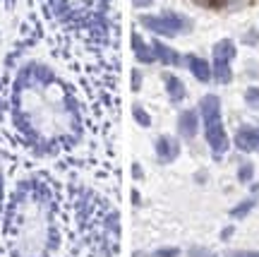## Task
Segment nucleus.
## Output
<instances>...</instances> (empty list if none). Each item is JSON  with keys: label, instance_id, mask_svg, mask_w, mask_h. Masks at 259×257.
Masks as SVG:
<instances>
[{"label": "nucleus", "instance_id": "obj_12", "mask_svg": "<svg viewBox=\"0 0 259 257\" xmlns=\"http://www.w3.org/2000/svg\"><path fill=\"white\" fill-rule=\"evenodd\" d=\"M254 204H257L254 200H245V202H240L238 207H235V209H231V216H235V219H242V216H247Z\"/></svg>", "mask_w": 259, "mask_h": 257}, {"label": "nucleus", "instance_id": "obj_17", "mask_svg": "<svg viewBox=\"0 0 259 257\" xmlns=\"http://www.w3.org/2000/svg\"><path fill=\"white\" fill-rule=\"evenodd\" d=\"M226 257H259L257 250H231Z\"/></svg>", "mask_w": 259, "mask_h": 257}, {"label": "nucleus", "instance_id": "obj_13", "mask_svg": "<svg viewBox=\"0 0 259 257\" xmlns=\"http://www.w3.org/2000/svg\"><path fill=\"white\" fill-rule=\"evenodd\" d=\"M132 44H135V48H137V58H139V60H144V63H151V60H154V55L147 51V46H144V44H139L137 34H135V39H132Z\"/></svg>", "mask_w": 259, "mask_h": 257}, {"label": "nucleus", "instance_id": "obj_6", "mask_svg": "<svg viewBox=\"0 0 259 257\" xmlns=\"http://www.w3.org/2000/svg\"><path fill=\"white\" fill-rule=\"evenodd\" d=\"M235 58V44L231 39H223L213 46V60H223V63H231Z\"/></svg>", "mask_w": 259, "mask_h": 257}, {"label": "nucleus", "instance_id": "obj_22", "mask_svg": "<svg viewBox=\"0 0 259 257\" xmlns=\"http://www.w3.org/2000/svg\"><path fill=\"white\" fill-rule=\"evenodd\" d=\"M252 193H259V183H257V185H252Z\"/></svg>", "mask_w": 259, "mask_h": 257}, {"label": "nucleus", "instance_id": "obj_8", "mask_svg": "<svg viewBox=\"0 0 259 257\" xmlns=\"http://www.w3.org/2000/svg\"><path fill=\"white\" fill-rule=\"evenodd\" d=\"M180 132L185 137H192L194 132H197V116H194V111H185L180 116Z\"/></svg>", "mask_w": 259, "mask_h": 257}, {"label": "nucleus", "instance_id": "obj_10", "mask_svg": "<svg viewBox=\"0 0 259 257\" xmlns=\"http://www.w3.org/2000/svg\"><path fill=\"white\" fill-rule=\"evenodd\" d=\"M154 51H156V55L163 60V63H168V65H178L180 63V55L176 53V51H170L168 46H163V44H154Z\"/></svg>", "mask_w": 259, "mask_h": 257}, {"label": "nucleus", "instance_id": "obj_1", "mask_svg": "<svg viewBox=\"0 0 259 257\" xmlns=\"http://www.w3.org/2000/svg\"><path fill=\"white\" fill-rule=\"evenodd\" d=\"M12 123L24 147L36 156H58L79 139L74 96L44 65H27L12 87Z\"/></svg>", "mask_w": 259, "mask_h": 257}, {"label": "nucleus", "instance_id": "obj_11", "mask_svg": "<svg viewBox=\"0 0 259 257\" xmlns=\"http://www.w3.org/2000/svg\"><path fill=\"white\" fill-rule=\"evenodd\" d=\"M166 84H168V92H170V96H173L176 101L185 96V87H183V82H180L178 77H173V75H166Z\"/></svg>", "mask_w": 259, "mask_h": 257}, {"label": "nucleus", "instance_id": "obj_7", "mask_svg": "<svg viewBox=\"0 0 259 257\" xmlns=\"http://www.w3.org/2000/svg\"><path fill=\"white\" fill-rule=\"evenodd\" d=\"M190 70H192V75L199 82H209V80H211V67H209V63L202 60V58H197V55L190 58Z\"/></svg>", "mask_w": 259, "mask_h": 257}, {"label": "nucleus", "instance_id": "obj_14", "mask_svg": "<svg viewBox=\"0 0 259 257\" xmlns=\"http://www.w3.org/2000/svg\"><path fill=\"white\" fill-rule=\"evenodd\" d=\"M245 101H247L250 108H254V111L259 108V89L257 87H250V89L245 92Z\"/></svg>", "mask_w": 259, "mask_h": 257}, {"label": "nucleus", "instance_id": "obj_2", "mask_svg": "<svg viewBox=\"0 0 259 257\" xmlns=\"http://www.w3.org/2000/svg\"><path fill=\"white\" fill-rule=\"evenodd\" d=\"M0 224L10 257H53L60 245L56 197L38 175H27L15 185Z\"/></svg>", "mask_w": 259, "mask_h": 257}, {"label": "nucleus", "instance_id": "obj_5", "mask_svg": "<svg viewBox=\"0 0 259 257\" xmlns=\"http://www.w3.org/2000/svg\"><path fill=\"white\" fill-rule=\"evenodd\" d=\"M199 108H202V118L204 123H213V120H221V101H219V96H213V94H206L199 103Z\"/></svg>", "mask_w": 259, "mask_h": 257}, {"label": "nucleus", "instance_id": "obj_9", "mask_svg": "<svg viewBox=\"0 0 259 257\" xmlns=\"http://www.w3.org/2000/svg\"><path fill=\"white\" fill-rule=\"evenodd\" d=\"M211 75H213V80H216V82L228 84V82H231V77H233L231 65H228V63H223V60H216V63H213Z\"/></svg>", "mask_w": 259, "mask_h": 257}, {"label": "nucleus", "instance_id": "obj_20", "mask_svg": "<svg viewBox=\"0 0 259 257\" xmlns=\"http://www.w3.org/2000/svg\"><path fill=\"white\" fill-rule=\"evenodd\" d=\"M137 118L142 120V123H144V125H149V118H147V116H144V113H142V111H139V108H137Z\"/></svg>", "mask_w": 259, "mask_h": 257}, {"label": "nucleus", "instance_id": "obj_21", "mask_svg": "<svg viewBox=\"0 0 259 257\" xmlns=\"http://www.w3.org/2000/svg\"><path fill=\"white\" fill-rule=\"evenodd\" d=\"M135 5H151V0H135Z\"/></svg>", "mask_w": 259, "mask_h": 257}, {"label": "nucleus", "instance_id": "obj_18", "mask_svg": "<svg viewBox=\"0 0 259 257\" xmlns=\"http://www.w3.org/2000/svg\"><path fill=\"white\" fill-rule=\"evenodd\" d=\"M250 178H252V166L245 164V166L240 168V173H238V180H240V183H247Z\"/></svg>", "mask_w": 259, "mask_h": 257}, {"label": "nucleus", "instance_id": "obj_4", "mask_svg": "<svg viewBox=\"0 0 259 257\" xmlns=\"http://www.w3.org/2000/svg\"><path fill=\"white\" fill-rule=\"evenodd\" d=\"M235 147L240 152H257L259 149V130L250 128V125H242L235 132Z\"/></svg>", "mask_w": 259, "mask_h": 257}, {"label": "nucleus", "instance_id": "obj_15", "mask_svg": "<svg viewBox=\"0 0 259 257\" xmlns=\"http://www.w3.org/2000/svg\"><path fill=\"white\" fill-rule=\"evenodd\" d=\"M158 152H163V159H173L178 149L173 147V144H170L168 139H161V142H158Z\"/></svg>", "mask_w": 259, "mask_h": 257}, {"label": "nucleus", "instance_id": "obj_19", "mask_svg": "<svg viewBox=\"0 0 259 257\" xmlns=\"http://www.w3.org/2000/svg\"><path fill=\"white\" fill-rule=\"evenodd\" d=\"M192 257H216L213 252H204V250H192Z\"/></svg>", "mask_w": 259, "mask_h": 257}, {"label": "nucleus", "instance_id": "obj_3", "mask_svg": "<svg viewBox=\"0 0 259 257\" xmlns=\"http://www.w3.org/2000/svg\"><path fill=\"white\" fill-rule=\"evenodd\" d=\"M206 139H209V144L213 147V156H216V159L228 149V135H226V130H223L221 120L206 123Z\"/></svg>", "mask_w": 259, "mask_h": 257}, {"label": "nucleus", "instance_id": "obj_16", "mask_svg": "<svg viewBox=\"0 0 259 257\" xmlns=\"http://www.w3.org/2000/svg\"><path fill=\"white\" fill-rule=\"evenodd\" d=\"M5 175H3V166H0V219H3V209H5Z\"/></svg>", "mask_w": 259, "mask_h": 257}]
</instances>
